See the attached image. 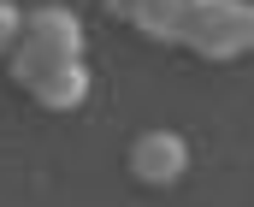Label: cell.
<instances>
[{
  "mask_svg": "<svg viewBox=\"0 0 254 207\" xmlns=\"http://www.w3.org/2000/svg\"><path fill=\"white\" fill-rule=\"evenodd\" d=\"M89 83H95L89 66H65V71H54L48 83H36V89H30V101H36V107H48V113H77V107L89 101Z\"/></svg>",
  "mask_w": 254,
  "mask_h": 207,
  "instance_id": "5",
  "label": "cell"
},
{
  "mask_svg": "<svg viewBox=\"0 0 254 207\" xmlns=\"http://www.w3.org/2000/svg\"><path fill=\"white\" fill-rule=\"evenodd\" d=\"M195 6H201V0H107V12H113L119 24H130L136 36H148V42H160V48H178V42H184Z\"/></svg>",
  "mask_w": 254,
  "mask_h": 207,
  "instance_id": "3",
  "label": "cell"
},
{
  "mask_svg": "<svg viewBox=\"0 0 254 207\" xmlns=\"http://www.w3.org/2000/svg\"><path fill=\"white\" fill-rule=\"evenodd\" d=\"M83 66V18L65 12V6H36L24 12V30H18V48L6 54V77L30 95L36 83H48L54 71Z\"/></svg>",
  "mask_w": 254,
  "mask_h": 207,
  "instance_id": "1",
  "label": "cell"
},
{
  "mask_svg": "<svg viewBox=\"0 0 254 207\" xmlns=\"http://www.w3.org/2000/svg\"><path fill=\"white\" fill-rule=\"evenodd\" d=\"M178 48H190V54H201V60H213V66L243 60V54L254 48V6L249 0H201Z\"/></svg>",
  "mask_w": 254,
  "mask_h": 207,
  "instance_id": "2",
  "label": "cell"
},
{
  "mask_svg": "<svg viewBox=\"0 0 254 207\" xmlns=\"http://www.w3.org/2000/svg\"><path fill=\"white\" fill-rule=\"evenodd\" d=\"M18 30H24V12H18L12 0H0V60L18 48Z\"/></svg>",
  "mask_w": 254,
  "mask_h": 207,
  "instance_id": "6",
  "label": "cell"
},
{
  "mask_svg": "<svg viewBox=\"0 0 254 207\" xmlns=\"http://www.w3.org/2000/svg\"><path fill=\"white\" fill-rule=\"evenodd\" d=\"M190 172V142L178 131H142L130 142V178L148 184V190H172L178 178Z\"/></svg>",
  "mask_w": 254,
  "mask_h": 207,
  "instance_id": "4",
  "label": "cell"
}]
</instances>
